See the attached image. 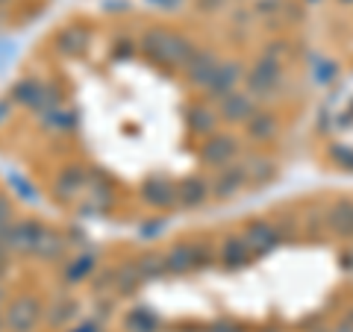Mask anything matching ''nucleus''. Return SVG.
Returning <instances> with one entry per match:
<instances>
[{
    "instance_id": "25",
    "label": "nucleus",
    "mask_w": 353,
    "mask_h": 332,
    "mask_svg": "<svg viewBox=\"0 0 353 332\" xmlns=\"http://www.w3.org/2000/svg\"><path fill=\"white\" fill-rule=\"evenodd\" d=\"M41 127L48 129H74L77 127V112H62V109H50V112H44L41 118Z\"/></svg>"
},
{
    "instance_id": "4",
    "label": "nucleus",
    "mask_w": 353,
    "mask_h": 332,
    "mask_svg": "<svg viewBox=\"0 0 353 332\" xmlns=\"http://www.w3.org/2000/svg\"><path fill=\"white\" fill-rule=\"evenodd\" d=\"M165 264H168V273H189L197 268H206L209 264V250L203 245H194V241H180L165 253Z\"/></svg>"
},
{
    "instance_id": "10",
    "label": "nucleus",
    "mask_w": 353,
    "mask_h": 332,
    "mask_svg": "<svg viewBox=\"0 0 353 332\" xmlns=\"http://www.w3.org/2000/svg\"><path fill=\"white\" fill-rule=\"evenodd\" d=\"M241 236H245L253 256H265V253H271L280 245V229L274 227L271 220H250Z\"/></svg>"
},
{
    "instance_id": "43",
    "label": "nucleus",
    "mask_w": 353,
    "mask_h": 332,
    "mask_svg": "<svg viewBox=\"0 0 353 332\" xmlns=\"http://www.w3.org/2000/svg\"><path fill=\"white\" fill-rule=\"evenodd\" d=\"M350 238H353V236H350Z\"/></svg>"
},
{
    "instance_id": "3",
    "label": "nucleus",
    "mask_w": 353,
    "mask_h": 332,
    "mask_svg": "<svg viewBox=\"0 0 353 332\" xmlns=\"http://www.w3.org/2000/svg\"><path fill=\"white\" fill-rule=\"evenodd\" d=\"M41 320V300L32 294H18L3 312V326L9 332H32Z\"/></svg>"
},
{
    "instance_id": "36",
    "label": "nucleus",
    "mask_w": 353,
    "mask_h": 332,
    "mask_svg": "<svg viewBox=\"0 0 353 332\" xmlns=\"http://www.w3.org/2000/svg\"><path fill=\"white\" fill-rule=\"evenodd\" d=\"M71 332H103V329H101L97 320H83V324H77Z\"/></svg>"
},
{
    "instance_id": "37",
    "label": "nucleus",
    "mask_w": 353,
    "mask_h": 332,
    "mask_svg": "<svg viewBox=\"0 0 353 332\" xmlns=\"http://www.w3.org/2000/svg\"><path fill=\"white\" fill-rule=\"evenodd\" d=\"M6 118H9V103H6V101H0V124H3Z\"/></svg>"
},
{
    "instance_id": "8",
    "label": "nucleus",
    "mask_w": 353,
    "mask_h": 332,
    "mask_svg": "<svg viewBox=\"0 0 353 332\" xmlns=\"http://www.w3.org/2000/svg\"><path fill=\"white\" fill-rule=\"evenodd\" d=\"M248 171H245V162H233L227 165V168H218V176L212 180V197L218 200H230V197L241 194L248 188Z\"/></svg>"
},
{
    "instance_id": "28",
    "label": "nucleus",
    "mask_w": 353,
    "mask_h": 332,
    "mask_svg": "<svg viewBox=\"0 0 353 332\" xmlns=\"http://www.w3.org/2000/svg\"><path fill=\"white\" fill-rule=\"evenodd\" d=\"M339 76V65L336 62H330V59H321V62H315V71H312V80L318 85H327V83H333Z\"/></svg>"
},
{
    "instance_id": "23",
    "label": "nucleus",
    "mask_w": 353,
    "mask_h": 332,
    "mask_svg": "<svg viewBox=\"0 0 353 332\" xmlns=\"http://www.w3.org/2000/svg\"><path fill=\"white\" fill-rule=\"evenodd\" d=\"M139 264V273L145 282H153V280H162L168 273V264H165V253H145V256L136 259Z\"/></svg>"
},
{
    "instance_id": "14",
    "label": "nucleus",
    "mask_w": 353,
    "mask_h": 332,
    "mask_svg": "<svg viewBox=\"0 0 353 332\" xmlns=\"http://www.w3.org/2000/svg\"><path fill=\"white\" fill-rule=\"evenodd\" d=\"M209 194H212V185L203 176H185L176 183V206L183 209H201L209 200Z\"/></svg>"
},
{
    "instance_id": "33",
    "label": "nucleus",
    "mask_w": 353,
    "mask_h": 332,
    "mask_svg": "<svg viewBox=\"0 0 353 332\" xmlns=\"http://www.w3.org/2000/svg\"><path fill=\"white\" fill-rule=\"evenodd\" d=\"M148 3L162 9V12H176V9L183 6V0H148Z\"/></svg>"
},
{
    "instance_id": "40",
    "label": "nucleus",
    "mask_w": 353,
    "mask_h": 332,
    "mask_svg": "<svg viewBox=\"0 0 353 332\" xmlns=\"http://www.w3.org/2000/svg\"><path fill=\"white\" fill-rule=\"evenodd\" d=\"M0 303H3V289H0Z\"/></svg>"
},
{
    "instance_id": "29",
    "label": "nucleus",
    "mask_w": 353,
    "mask_h": 332,
    "mask_svg": "<svg viewBox=\"0 0 353 332\" xmlns=\"http://www.w3.org/2000/svg\"><path fill=\"white\" fill-rule=\"evenodd\" d=\"M9 227H12V203H9V197L0 194V238L6 236Z\"/></svg>"
},
{
    "instance_id": "41",
    "label": "nucleus",
    "mask_w": 353,
    "mask_h": 332,
    "mask_svg": "<svg viewBox=\"0 0 353 332\" xmlns=\"http://www.w3.org/2000/svg\"><path fill=\"white\" fill-rule=\"evenodd\" d=\"M262 332H277V329H262Z\"/></svg>"
},
{
    "instance_id": "15",
    "label": "nucleus",
    "mask_w": 353,
    "mask_h": 332,
    "mask_svg": "<svg viewBox=\"0 0 353 332\" xmlns=\"http://www.w3.org/2000/svg\"><path fill=\"white\" fill-rule=\"evenodd\" d=\"M141 197L153 209H171L176 206V183H168L165 176H153L141 185Z\"/></svg>"
},
{
    "instance_id": "30",
    "label": "nucleus",
    "mask_w": 353,
    "mask_h": 332,
    "mask_svg": "<svg viewBox=\"0 0 353 332\" xmlns=\"http://www.w3.org/2000/svg\"><path fill=\"white\" fill-rule=\"evenodd\" d=\"M9 183L15 185V191H18L21 197H24V200H30V203H32V200H39V194L30 188V183H27V180H21L18 174H9Z\"/></svg>"
},
{
    "instance_id": "19",
    "label": "nucleus",
    "mask_w": 353,
    "mask_h": 332,
    "mask_svg": "<svg viewBox=\"0 0 353 332\" xmlns=\"http://www.w3.org/2000/svg\"><path fill=\"white\" fill-rule=\"evenodd\" d=\"M62 253H65V238H62V232L44 229L41 238H39V245H36V250H32V256L41 259V262H57Z\"/></svg>"
},
{
    "instance_id": "38",
    "label": "nucleus",
    "mask_w": 353,
    "mask_h": 332,
    "mask_svg": "<svg viewBox=\"0 0 353 332\" xmlns=\"http://www.w3.org/2000/svg\"><path fill=\"white\" fill-rule=\"evenodd\" d=\"M339 3H341V6H353V0H339Z\"/></svg>"
},
{
    "instance_id": "35",
    "label": "nucleus",
    "mask_w": 353,
    "mask_h": 332,
    "mask_svg": "<svg viewBox=\"0 0 353 332\" xmlns=\"http://www.w3.org/2000/svg\"><path fill=\"white\" fill-rule=\"evenodd\" d=\"M224 3L227 0H197V9H203V12H218Z\"/></svg>"
},
{
    "instance_id": "2",
    "label": "nucleus",
    "mask_w": 353,
    "mask_h": 332,
    "mask_svg": "<svg viewBox=\"0 0 353 332\" xmlns=\"http://www.w3.org/2000/svg\"><path fill=\"white\" fill-rule=\"evenodd\" d=\"M245 80H248V92L256 97V101H268L280 92V83H283V62L262 53V56L250 65L245 71Z\"/></svg>"
},
{
    "instance_id": "42",
    "label": "nucleus",
    "mask_w": 353,
    "mask_h": 332,
    "mask_svg": "<svg viewBox=\"0 0 353 332\" xmlns=\"http://www.w3.org/2000/svg\"><path fill=\"white\" fill-rule=\"evenodd\" d=\"M0 3H3V0H0Z\"/></svg>"
},
{
    "instance_id": "6",
    "label": "nucleus",
    "mask_w": 353,
    "mask_h": 332,
    "mask_svg": "<svg viewBox=\"0 0 353 332\" xmlns=\"http://www.w3.org/2000/svg\"><path fill=\"white\" fill-rule=\"evenodd\" d=\"M239 156V141L233 136H206V141L201 145V162L206 168H227L233 165Z\"/></svg>"
},
{
    "instance_id": "7",
    "label": "nucleus",
    "mask_w": 353,
    "mask_h": 332,
    "mask_svg": "<svg viewBox=\"0 0 353 332\" xmlns=\"http://www.w3.org/2000/svg\"><path fill=\"white\" fill-rule=\"evenodd\" d=\"M245 80V68H241V62L236 59H227V62H221L218 65V71L212 74V80L206 83V97L209 101H224L227 94H233L236 92V85Z\"/></svg>"
},
{
    "instance_id": "26",
    "label": "nucleus",
    "mask_w": 353,
    "mask_h": 332,
    "mask_svg": "<svg viewBox=\"0 0 353 332\" xmlns=\"http://www.w3.org/2000/svg\"><path fill=\"white\" fill-rule=\"evenodd\" d=\"M127 329L130 332H157V318L148 309H132L127 315Z\"/></svg>"
},
{
    "instance_id": "32",
    "label": "nucleus",
    "mask_w": 353,
    "mask_h": 332,
    "mask_svg": "<svg viewBox=\"0 0 353 332\" xmlns=\"http://www.w3.org/2000/svg\"><path fill=\"white\" fill-rule=\"evenodd\" d=\"M280 6H283V0H259V3H253V9H256L259 15H271V12H277Z\"/></svg>"
},
{
    "instance_id": "31",
    "label": "nucleus",
    "mask_w": 353,
    "mask_h": 332,
    "mask_svg": "<svg viewBox=\"0 0 353 332\" xmlns=\"http://www.w3.org/2000/svg\"><path fill=\"white\" fill-rule=\"evenodd\" d=\"M165 227H168V224H165V220L159 218V220H148V224H141L139 232H141V238H157Z\"/></svg>"
},
{
    "instance_id": "22",
    "label": "nucleus",
    "mask_w": 353,
    "mask_h": 332,
    "mask_svg": "<svg viewBox=\"0 0 353 332\" xmlns=\"http://www.w3.org/2000/svg\"><path fill=\"white\" fill-rule=\"evenodd\" d=\"M330 218V229L339 232V236H353V203L350 200H341L333 206V212H327Z\"/></svg>"
},
{
    "instance_id": "24",
    "label": "nucleus",
    "mask_w": 353,
    "mask_h": 332,
    "mask_svg": "<svg viewBox=\"0 0 353 332\" xmlns=\"http://www.w3.org/2000/svg\"><path fill=\"white\" fill-rule=\"evenodd\" d=\"M218 127V118L212 109H206V106H192L189 109V129L197 132V136H212Z\"/></svg>"
},
{
    "instance_id": "34",
    "label": "nucleus",
    "mask_w": 353,
    "mask_h": 332,
    "mask_svg": "<svg viewBox=\"0 0 353 332\" xmlns=\"http://www.w3.org/2000/svg\"><path fill=\"white\" fill-rule=\"evenodd\" d=\"M206 332H248V329H241L239 324H230V320H218V324L206 326Z\"/></svg>"
},
{
    "instance_id": "21",
    "label": "nucleus",
    "mask_w": 353,
    "mask_h": 332,
    "mask_svg": "<svg viewBox=\"0 0 353 332\" xmlns=\"http://www.w3.org/2000/svg\"><path fill=\"white\" fill-rule=\"evenodd\" d=\"M141 282H145V280H141L136 262H124V264H118V268H115V291L118 294L127 297V294L136 291Z\"/></svg>"
},
{
    "instance_id": "20",
    "label": "nucleus",
    "mask_w": 353,
    "mask_h": 332,
    "mask_svg": "<svg viewBox=\"0 0 353 332\" xmlns=\"http://www.w3.org/2000/svg\"><path fill=\"white\" fill-rule=\"evenodd\" d=\"M245 171H248L250 185H265L277 176V165H274L268 156H250V159H245Z\"/></svg>"
},
{
    "instance_id": "11",
    "label": "nucleus",
    "mask_w": 353,
    "mask_h": 332,
    "mask_svg": "<svg viewBox=\"0 0 353 332\" xmlns=\"http://www.w3.org/2000/svg\"><path fill=\"white\" fill-rule=\"evenodd\" d=\"M218 65H221V59H218V53L215 50H209V48H201V50H194L192 56H189V62H185V76H189V83L192 85H197V88H206V83L212 80V74L218 71Z\"/></svg>"
},
{
    "instance_id": "5",
    "label": "nucleus",
    "mask_w": 353,
    "mask_h": 332,
    "mask_svg": "<svg viewBox=\"0 0 353 332\" xmlns=\"http://www.w3.org/2000/svg\"><path fill=\"white\" fill-rule=\"evenodd\" d=\"M44 227L39 224L36 218H21V220H12V227L6 229V245H9V253H18V256H32L36 250L39 238H41Z\"/></svg>"
},
{
    "instance_id": "13",
    "label": "nucleus",
    "mask_w": 353,
    "mask_h": 332,
    "mask_svg": "<svg viewBox=\"0 0 353 332\" xmlns=\"http://www.w3.org/2000/svg\"><path fill=\"white\" fill-rule=\"evenodd\" d=\"M218 259H221V264H224L227 271H239V268H245V264L253 259V253L248 247L245 236H239V232H230V236L221 241Z\"/></svg>"
},
{
    "instance_id": "1",
    "label": "nucleus",
    "mask_w": 353,
    "mask_h": 332,
    "mask_svg": "<svg viewBox=\"0 0 353 332\" xmlns=\"http://www.w3.org/2000/svg\"><path fill=\"white\" fill-rule=\"evenodd\" d=\"M141 48L162 68H185V62L194 53V44L168 27H150L141 36Z\"/></svg>"
},
{
    "instance_id": "27",
    "label": "nucleus",
    "mask_w": 353,
    "mask_h": 332,
    "mask_svg": "<svg viewBox=\"0 0 353 332\" xmlns=\"http://www.w3.org/2000/svg\"><path fill=\"white\" fill-rule=\"evenodd\" d=\"M74 315H77V303L74 300H57L50 306V312H48V324L50 326H65Z\"/></svg>"
},
{
    "instance_id": "9",
    "label": "nucleus",
    "mask_w": 353,
    "mask_h": 332,
    "mask_svg": "<svg viewBox=\"0 0 353 332\" xmlns=\"http://www.w3.org/2000/svg\"><path fill=\"white\" fill-rule=\"evenodd\" d=\"M259 109V101L250 92H233L224 101H218V112L227 124H248V118Z\"/></svg>"
},
{
    "instance_id": "18",
    "label": "nucleus",
    "mask_w": 353,
    "mask_h": 332,
    "mask_svg": "<svg viewBox=\"0 0 353 332\" xmlns=\"http://www.w3.org/2000/svg\"><path fill=\"white\" fill-rule=\"evenodd\" d=\"M248 136L253 141H271L274 136H277V118H274L271 112H265V109H256L250 118H248Z\"/></svg>"
},
{
    "instance_id": "17",
    "label": "nucleus",
    "mask_w": 353,
    "mask_h": 332,
    "mask_svg": "<svg viewBox=\"0 0 353 332\" xmlns=\"http://www.w3.org/2000/svg\"><path fill=\"white\" fill-rule=\"evenodd\" d=\"M94 268H97L94 253H80V256H74L68 264H65L62 280H65V285H80V282H85L88 276H92Z\"/></svg>"
},
{
    "instance_id": "12",
    "label": "nucleus",
    "mask_w": 353,
    "mask_h": 332,
    "mask_svg": "<svg viewBox=\"0 0 353 332\" xmlns=\"http://www.w3.org/2000/svg\"><path fill=\"white\" fill-rule=\"evenodd\" d=\"M85 188H88V171L80 168V165H65V168L59 171V176H57L53 194H57L62 203H71L85 191Z\"/></svg>"
},
{
    "instance_id": "39",
    "label": "nucleus",
    "mask_w": 353,
    "mask_h": 332,
    "mask_svg": "<svg viewBox=\"0 0 353 332\" xmlns=\"http://www.w3.org/2000/svg\"><path fill=\"white\" fill-rule=\"evenodd\" d=\"M0 329H3V312H0Z\"/></svg>"
},
{
    "instance_id": "16",
    "label": "nucleus",
    "mask_w": 353,
    "mask_h": 332,
    "mask_svg": "<svg viewBox=\"0 0 353 332\" xmlns=\"http://www.w3.org/2000/svg\"><path fill=\"white\" fill-rule=\"evenodd\" d=\"M88 44V30L83 24H71L65 27L57 36V50L65 53V56H80Z\"/></svg>"
}]
</instances>
